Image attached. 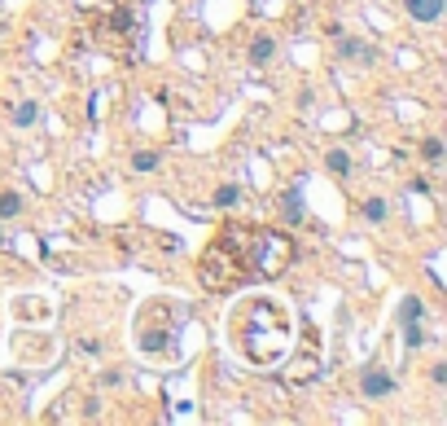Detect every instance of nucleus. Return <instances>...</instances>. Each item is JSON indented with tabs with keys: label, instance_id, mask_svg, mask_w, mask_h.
I'll return each instance as SVG.
<instances>
[{
	"label": "nucleus",
	"instance_id": "nucleus-1",
	"mask_svg": "<svg viewBox=\"0 0 447 426\" xmlns=\"http://www.w3.org/2000/svg\"><path fill=\"white\" fill-rule=\"evenodd\" d=\"M233 343L246 361L263 365H281L294 347V321H289V307L281 299H246L233 312Z\"/></svg>",
	"mask_w": 447,
	"mask_h": 426
},
{
	"label": "nucleus",
	"instance_id": "nucleus-2",
	"mask_svg": "<svg viewBox=\"0 0 447 426\" xmlns=\"http://www.w3.org/2000/svg\"><path fill=\"white\" fill-rule=\"evenodd\" d=\"M220 238L228 242L237 268L246 281H263V277H281L294 259V242L285 233H272V229H241V224H228L220 229Z\"/></svg>",
	"mask_w": 447,
	"mask_h": 426
},
{
	"label": "nucleus",
	"instance_id": "nucleus-3",
	"mask_svg": "<svg viewBox=\"0 0 447 426\" xmlns=\"http://www.w3.org/2000/svg\"><path fill=\"white\" fill-rule=\"evenodd\" d=\"M136 14H132V9H114L110 18H101L96 22V35H101L105 44H110V49H118V53H132V44H136Z\"/></svg>",
	"mask_w": 447,
	"mask_h": 426
},
{
	"label": "nucleus",
	"instance_id": "nucleus-4",
	"mask_svg": "<svg viewBox=\"0 0 447 426\" xmlns=\"http://www.w3.org/2000/svg\"><path fill=\"white\" fill-rule=\"evenodd\" d=\"M320 374V338H316V329H303V347H298V356L294 365H289V374H285V383H311V378Z\"/></svg>",
	"mask_w": 447,
	"mask_h": 426
},
{
	"label": "nucleus",
	"instance_id": "nucleus-5",
	"mask_svg": "<svg viewBox=\"0 0 447 426\" xmlns=\"http://www.w3.org/2000/svg\"><path fill=\"white\" fill-rule=\"evenodd\" d=\"M360 392H364V400H386V396L395 392L391 369H382V365H368L364 378H360Z\"/></svg>",
	"mask_w": 447,
	"mask_h": 426
},
{
	"label": "nucleus",
	"instance_id": "nucleus-6",
	"mask_svg": "<svg viewBox=\"0 0 447 426\" xmlns=\"http://www.w3.org/2000/svg\"><path fill=\"white\" fill-rule=\"evenodd\" d=\"M404 5H408V14H413L417 22H439L447 0H404Z\"/></svg>",
	"mask_w": 447,
	"mask_h": 426
},
{
	"label": "nucleus",
	"instance_id": "nucleus-7",
	"mask_svg": "<svg viewBox=\"0 0 447 426\" xmlns=\"http://www.w3.org/2000/svg\"><path fill=\"white\" fill-rule=\"evenodd\" d=\"M324 168H329L337 181H346V176H351V154H346V150H329V154H324Z\"/></svg>",
	"mask_w": 447,
	"mask_h": 426
},
{
	"label": "nucleus",
	"instance_id": "nucleus-8",
	"mask_svg": "<svg viewBox=\"0 0 447 426\" xmlns=\"http://www.w3.org/2000/svg\"><path fill=\"white\" fill-rule=\"evenodd\" d=\"M141 347L154 352V356H158V352H171V334H167V329H149V334L141 338Z\"/></svg>",
	"mask_w": 447,
	"mask_h": 426
},
{
	"label": "nucleus",
	"instance_id": "nucleus-9",
	"mask_svg": "<svg viewBox=\"0 0 447 426\" xmlns=\"http://www.w3.org/2000/svg\"><path fill=\"white\" fill-rule=\"evenodd\" d=\"M272 53H276V40H268V35H259V40L250 44V57H255V66L272 62Z\"/></svg>",
	"mask_w": 447,
	"mask_h": 426
},
{
	"label": "nucleus",
	"instance_id": "nucleus-10",
	"mask_svg": "<svg viewBox=\"0 0 447 426\" xmlns=\"http://www.w3.org/2000/svg\"><path fill=\"white\" fill-rule=\"evenodd\" d=\"M342 57H351V62H364V57H368V44H364V40H351V35H342Z\"/></svg>",
	"mask_w": 447,
	"mask_h": 426
},
{
	"label": "nucleus",
	"instance_id": "nucleus-11",
	"mask_svg": "<svg viewBox=\"0 0 447 426\" xmlns=\"http://www.w3.org/2000/svg\"><path fill=\"white\" fill-rule=\"evenodd\" d=\"M35 119H40V105H35V101H22L18 110H14V123H18V128H31Z\"/></svg>",
	"mask_w": 447,
	"mask_h": 426
},
{
	"label": "nucleus",
	"instance_id": "nucleus-12",
	"mask_svg": "<svg viewBox=\"0 0 447 426\" xmlns=\"http://www.w3.org/2000/svg\"><path fill=\"white\" fill-rule=\"evenodd\" d=\"M421 159H426L430 168H439V163H443V141H439V136H430L426 145H421Z\"/></svg>",
	"mask_w": 447,
	"mask_h": 426
},
{
	"label": "nucleus",
	"instance_id": "nucleus-13",
	"mask_svg": "<svg viewBox=\"0 0 447 426\" xmlns=\"http://www.w3.org/2000/svg\"><path fill=\"white\" fill-rule=\"evenodd\" d=\"M22 211V198L18 194H0V220H14Z\"/></svg>",
	"mask_w": 447,
	"mask_h": 426
},
{
	"label": "nucleus",
	"instance_id": "nucleus-14",
	"mask_svg": "<svg viewBox=\"0 0 447 426\" xmlns=\"http://www.w3.org/2000/svg\"><path fill=\"white\" fill-rule=\"evenodd\" d=\"M364 220L368 224H382L386 220V198H368V203H364Z\"/></svg>",
	"mask_w": 447,
	"mask_h": 426
},
{
	"label": "nucleus",
	"instance_id": "nucleus-15",
	"mask_svg": "<svg viewBox=\"0 0 447 426\" xmlns=\"http://www.w3.org/2000/svg\"><path fill=\"white\" fill-rule=\"evenodd\" d=\"M237 203H241V189H237V185H224L220 194H215V207H224V211L237 207Z\"/></svg>",
	"mask_w": 447,
	"mask_h": 426
},
{
	"label": "nucleus",
	"instance_id": "nucleus-16",
	"mask_svg": "<svg viewBox=\"0 0 447 426\" xmlns=\"http://www.w3.org/2000/svg\"><path fill=\"white\" fill-rule=\"evenodd\" d=\"M132 168H136V172H154V168H158V154H154V150L132 154Z\"/></svg>",
	"mask_w": 447,
	"mask_h": 426
},
{
	"label": "nucleus",
	"instance_id": "nucleus-17",
	"mask_svg": "<svg viewBox=\"0 0 447 426\" xmlns=\"http://www.w3.org/2000/svg\"><path fill=\"white\" fill-rule=\"evenodd\" d=\"M421 299H404V307H399V316H404V325H413V321H421Z\"/></svg>",
	"mask_w": 447,
	"mask_h": 426
},
{
	"label": "nucleus",
	"instance_id": "nucleus-18",
	"mask_svg": "<svg viewBox=\"0 0 447 426\" xmlns=\"http://www.w3.org/2000/svg\"><path fill=\"white\" fill-rule=\"evenodd\" d=\"M285 216H289V220H303V203H298V194H294V189L285 194Z\"/></svg>",
	"mask_w": 447,
	"mask_h": 426
},
{
	"label": "nucleus",
	"instance_id": "nucleus-19",
	"mask_svg": "<svg viewBox=\"0 0 447 426\" xmlns=\"http://www.w3.org/2000/svg\"><path fill=\"white\" fill-rule=\"evenodd\" d=\"M430 378H434V383L443 387V383H447V365H434V369H430Z\"/></svg>",
	"mask_w": 447,
	"mask_h": 426
},
{
	"label": "nucleus",
	"instance_id": "nucleus-20",
	"mask_svg": "<svg viewBox=\"0 0 447 426\" xmlns=\"http://www.w3.org/2000/svg\"><path fill=\"white\" fill-rule=\"evenodd\" d=\"M0 242H5V229H0Z\"/></svg>",
	"mask_w": 447,
	"mask_h": 426
}]
</instances>
